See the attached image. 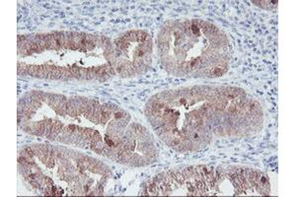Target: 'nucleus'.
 I'll list each match as a JSON object with an SVG mask.
<instances>
[{"instance_id": "obj_5", "label": "nucleus", "mask_w": 296, "mask_h": 197, "mask_svg": "<svg viewBox=\"0 0 296 197\" xmlns=\"http://www.w3.org/2000/svg\"><path fill=\"white\" fill-rule=\"evenodd\" d=\"M62 193H63V190H62V189H57V191L55 192L54 196H60V195H62Z\"/></svg>"}, {"instance_id": "obj_4", "label": "nucleus", "mask_w": 296, "mask_h": 197, "mask_svg": "<svg viewBox=\"0 0 296 197\" xmlns=\"http://www.w3.org/2000/svg\"><path fill=\"white\" fill-rule=\"evenodd\" d=\"M25 151L27 152L29 158H33V157L35 156V152H34V150H33L32 147H26V148H25Z\"/></svg>"}, {"instance_id": "obj_7", "label": "nucleus", "mask_w": 296, "mask_h": 197, "mask_svg": "<svg viewBox=\"0 0 296 197\" xmlns=\"http://www.w3.org/2000/svg\"><path fill=\"white\" fill-rule=\"evenodd\" d=\"M51 190H52V193H53V195L55 194V192L57 191V187L56 186H54V185H52L51 186Z\"/></svg>"}, {"instance_id": "obj_6", "label": "nucleus", "mask_w": 296, "mask_h": 197, "mask_svg": "<svg viewBox=\"0 0 296 197\" xmlns=\"http://www.w3.org/2000/svg\"><path fill=\"white\" fill-rule=\"evenodd\" d=\"M187 103V99L186 98H182L181 100H180V104L181 105H184V104H186Z\"/></svg>"}, {"instance_id": "obj_3", "label": "nucleus", "mask_w": 296, "mask_h": 197, "mask_svg": "<svg viewBox=\"0 0 296 197\" xmlns=\"http://www.w3.org/2000/svg\"><path fill=\"white\" fill-rule=\"evenodd\" d=\"M114 114H115V118H117V119H119V118H121V117H123L126 113H124L123 111H121V110H117V111H115L114 112Z\"/></svg>"}, {"instance_id": "obj_2", "label": "nucleus", "mask_w": 296, "mask_h": 197, "mask_svg": "<svg viewBox=\"0 0 296 197\" xmlns=\"http://www.w3.org/2000/svg\"><path fill=\"white\" fill-rule=\"evenodd\" d=\"M191 31H192V33L193 35H195V36H199V35H200V29H199V27H198L197 25L192 23V22H191Z\"/></svg>"}, {"instance_id": "obj_1", "label": "nucleus", "mask_w": 296, "mask_h": 197, "mask_svg": "<svg viewBox=\"0 0 296 197\" xmlns=\"http://www.w3.org/2000/svg\"><path fill=\"white\" fill-rule=\"evenodd\" d=\"M147 38H148V34L146 32H143V31H138L137 32V41L143 42Z\"/></svg>"}]
</instances>
